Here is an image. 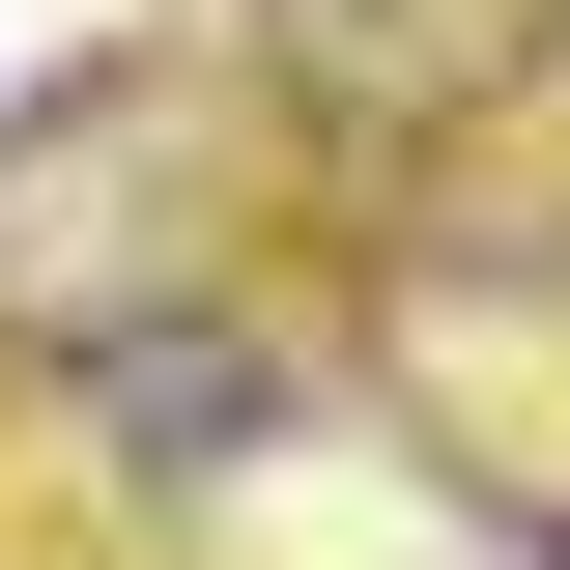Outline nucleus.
<instances>
[{
	"label": "nucleus",
	"mask_w": 570,
	"mask_h": 570,
	"mask_svg": "<svg viewBox=\"0 0 570 570\" xmlns=\"http://www.w3.org/2000/svg\"><path fill=\"white\" fill-rule=\"evenodd\" d=\"M343 371L428 428V485L570 542V200H485V171H428L343 285Z\"/></svg>",
	"instance_id": "obj_1"
},
{
	"label": "nucleus",
	"mask_w": 570,
	"mask_h": 570,
	"mask_svg": "<svg viewBox=\"0 0 570 570\" xmlns=\"http://www.w3.org/2000/svg\"><path fill=\"white\" fill-rule=\"evenodd\" d=\"M0 371H29V428H58L86 485H142V513H200L228 456H285V428L343 400L314 285H257V257H171V285H0Z\"/></svg>",
	"instance_id": "obj_2"
},
{
	"label": "nucleus",
	"mask_w": 570,
	"mask_h": 570,
	"mask_svg": "<svg viewBox=\"0 0 570 570\" xmlns=\"http://www.w3.org/2000/svg\"><path fill=\"white\" fill-rule=\"evenodd\" d=\"M257 58V142H343V171H513L570 115V0H228Z\"/></svg>",
	"instance_id": "obj_3"
}]
</instances>
